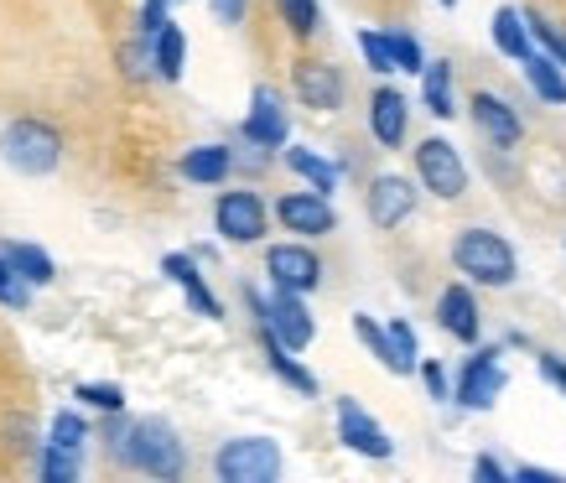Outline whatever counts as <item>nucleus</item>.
Masks as SVG:
<instances>
[{
	"label": "nucleus",
	"instance_id": "3",
	"mask_svg": "<svg viewBox=\"0 0 566 483\" xmlns=\"http://www.w3.org/2000/svg\"><path fill=\"white\" fill-rule=\"evenodd\" d=\"M244 302H250V312L260 317V328L271 333L281 348L302 354V348L317 338V323H312V312H307V302H302V292H281V286H275V296L265 302V296L250 286V292H244Z\"/></svg>",
	"mask_w": 566,
	"mask_h": 483
},
{
	"label": "nucleus",
	"instance_id": "42",
	"mask_svg": "<svg viewBox=\"0 0 566 483\" xmlns=\"http://www.w3.org/2000/svg\"><path fill=\"white\" fill-rule=\"evenodd\" d=\"M473 479L504 483V479H510V468H499V463H494V458H479V463H473Z\"/></svg>",
	"mask_w": 566,
	"mask_h": 483
},
{
	"label": "nucleus",
	"instance_id": "4",
	"mask_svg": "<svg viewBox=\"0 0 566 483\" xmlns=\"http://www.w3.org/2000/svg\"><path fill=\"white\" fill-rule=\"evenodd\" d=\"M0 151H6V161H11L17 172L48 177V172H57V161H63V136H57L48 120H11L6 136H0Z\"/></svg>",
	"mask_w": 566,
	"mask_h": 483
},
{
	"label": "nucleus",
	"instance_id": "7",
	"mask_svg": "<svg viewBox=\"0 0 566 483\" xmlns=\"http://www.w3.org/2000/svg\"><path fill=\"white\" fill-rule=\"evenodd\" d=\"M213 224L229 244H255L265 234V198L250 188H234V192H219L213 203Z\"/></svg>",
	"mask_w": 566,
	"mask_h": 483
},
{
	"label": "nucleus",
	"instance_id": "29",
	"mask_svg": "<svg viewBox=\"0 0 566 483\" xmlns=\"http://www.w3.org/2000/svg\"><path fill=\"white\" fill-rule=\"evenodd\" d=\"M0 307H11V312H27V307H32V281L21 276V271L6 255H0Z\"/></svg>",
	"mask_w": 566,
	"mask_h": 483
},
{
	"label": "nucleus",
	"instance_id": "15",
	"mask_svg": "<svg viewBox=\"0 0 566 483\" xmlns=\"http://www.w3.org/2000/svg\"><path fill=\"white\" fill-rule=\"evenodd\" d=\"M406 120H411V104L400 88H375V99H369V130H375L379 146H400L406 140Z\"/></svg>",
	"mask_w": 566,
	"mask_h": 483
},
{
	"label": "nucleus",
	"instance_id": "39",
	"mask_svg": "<svg viewBox=\"0 0 566 483\" xmlns=\"http://www.w3.org/2000/svg\"><path fill=\"white\" fill-rule=\"evenodd\" d=\"M208 6H213V17H219L223 27H240L244 11H250V0H208Z\"/></svg>",
	"mask_w": 566,
	"mask_h": 483
},
{
	"label": "nucleus",
	"instance_id": "12",
	"mask_svg": "<svg viewBox=\"0 0 566 483\" xmlns=\"http://www.w3.org/2000/svg\"><path fill=\"white\" fill-rule=\"evenodd\" d=\"M275 219L292 229V234H333V224H338V213H333V203H327V192H286L281 203H275Z\"/></svg>",
	"mask_w": 566,
	"mask_h": 483
},
{
	"label": "nucleus",
	"instance_id": "26",
	"mask_svg": "<svg viewBox=\"0 0 566 483\" xmlns=\"http://www.w3.org/2000/svg\"><path fill=\"white\" fill-rule=\"evenodd\" d=\"M421 99H427V109L437 120H452V115H458V109H452V69H447V63H427V69H421Z\"/></svg>",
	"mask_w": 566,
	"mask_h": 483
},
{
	"label": "nucleus",
	"instance_id": "32",
	"mask_svg": "<svg viewBox=\"0 0 566 483\" xmlns=\"http://www.w3.org/2000/svg\"><path fill=\"white\" fill-rule=\"evenodd\" d=\"M385 48H390L395 73H421V69H427V57H421V42H416L411 32H385Z\"/></svg>",
	"mask_w": 566,
	"mask_h": 483
},
{
	"label": "nucleus",
	"instance_id": "40",
	"mask_svg": "<svg viewBox=\"0 0 566 483\" xmlns=\"http://www.w3.org/2000/svg\"><path fill=\"white\" fill-rule=\"evenodd\" d=\"M167 6H156V0H146V11H140V36H156L161 27H167Z\"/></svg>",
	"mask_w": 566,
	"mask_h": 483
},
{
	"label": "nucleus",
	"instance_id": "19",
	"mask_svg": "<svg viewBox=\"0 0 566 483\" xmlns=\"http://www.w3.org/2000/svg\"><path fill=\"white\" fill-rule=\"evenodd\" d=\"M182 63H188V36H182L177 21H167V27L151 36V69L161 73L167 84H177V78H182Z\"/></svg>",
	"mask_w": 566,
	"mask_h": 483
},
{
	"label": "nucleus",
	"instance_id": "35",
	"mask_svg": "<svg viewBox=\"0 0 566 483\" xmlns=\"http://www.w3.org/2000/svg\"><path fill=\"white\" fill-rule=\"evenodd\" d=\"M354 333H359V344L369 348L385 369H390V338H385V328H379L375 317H364V312H359V317H354Z\"/></svg>",
	"mask_w": 566,
	"mask_h": 483
},
{
	"label": "nucleus",
	"instance_id": "25",
	"mask_svg": "<svg viewBox=\"0 0 566 483\" xmlns=\"http://www.w3.org/2000/svg\"><path fill=\"white\" fill-rule=\"evenodd\" d=\"M0 255L17 265L21 276L32 281V286H48L52 276H57V265H52V255L48 250H36V244H21V240H11V244H0Z\"/></svg>",
	"mask_w": 566,
	"mask_h": 483
},
{
	"label": "nucleus",
	"instance_id": "23",
	"mask_svg": "<svg viewBox=\"0 0 566 483\" xmlns=\"http://www.w3.org/2000/svg\"><path fill=\"white\" fill-rule=\"evenodd\" d=\"M494 48L504 52V57H515V63H525L535 52V42H531V32H525V17L520 11H494Z\"/></svg>",
	"mask_w": 566,
	"mask_h": 483
},
{
	"label": "nucleus",
	"instance_id": "45",
	"mask_svg": "<svg viewBox=\"0 0 566 483\" xmlns=\"http://www.w3.org/2000/svg\"><path fill=\"white\" fill-rule=\"evenodd\" d=\"M437 6H458V0H437Z\"/></svg>",
	"mask_w": 566,
	"mask_h": 483
},
{
	"label": "nucleus",
	"instance_id": "1",
	"mask_svg": "<svg viewBox=\"0 0 566 483\" xmlns=\"http://www.w3.org/2000/svg\"><path fill=\"white\" fill-rule=\"evenodd\" d=\"M115 458L130 468H140V473H151V479H182V468H188V452H182V442H177V432L161 421V416H146V421H130L120 437V448H115Z\"/></svg>",
	"mask_w": 566,
	"mask_h": 483
},
{
	"label": "nucleus",
	"instance_id": "2",
	"mask_svg": "<svg viewBox=\"0 0 566 483\" xmlns=\"http://www.w3.org/2000/svg\"><path fill=\"white\" fill-rule=\"evenodd\" d=\"M452 265L473 276L479 286H510L515 281V250L494 229H463L452 240Z\"/></svg>",
	"mask_w": 566,
	"mask_h": 483
},
{
	"label": "nucleus",
	"instance_id": "14",
	"mask_svg": "<svg viewBox=\"0 0 566 483\" xmlns=\"http://www.w3.org/2000/svg\"><path fill=\"white\" fill-rule=\"evenodd\" d=\"M292 84H296V99L307 104V109H338L344 104V73L333 69V63H296L292 73Z\"/></svg>",
	"mask_w": 566,
	"mask_h": 483
},
{
	"label": "nucleus",
	"instance_id": "22",
	"mask_svg": "<svg viewBox=\"0 0 566 483\" xmlns=\"http://www.w3.org/2000/svg\"><path fill=\"white\" fill-rule=\"evenodd\" d=\"M260 344H265V359H271V369H275V375H281V380L292 385V390H302V396H317V375L296 364V354H292V348H281V344H275V338H271V333H265V328H260Z\"/></svg>",
	"mask_w": 566,
	"mask_h": 483
},
{
	"label": "nucleus",
	"instance_id": "44",
	"mask_svg": "<svg viewBox=\"0 0 566 483\" xmlns=\"http://www.w3.org/2000/svg\"><path fill=\"white\" fill-rule=\"evenodd\" d=\"M156 6H167V11H172V6H177V0H156Z\"/></svg>",
	"mask_w": 566,
	"mask_h": 483
},
{
	"label": "nucleus",
	"instance_id": "5",
	"mask_svg": "<svg viewBox=\"0 0 566 483\" xmlns=\"http://www.w3.org/2000/svg\"><path fill=\"white\" fill-rule=\"evenodd\" d=\"M213 473L223 483H275L281 479V448L271 437H234L213 458Z\"/></svg>",
	"mask_w": 566,
	"mask_h": 483
},
{
	"label": "nucleus",
	"instance_id": "33",
	"mask_svg": "<svg viewBox=\"0 0 566 483\" xmlns=\"http://www.w3.org/2000/svg\"><path fill=\"white\" fill-rule=\"evenodd\" d=\"M275 11H281V21L292 27V36H312L317 32V21H323L317 0H275Z\"/></svg>",
	"mask_w": 566,
	"mask_h": 483
},
{
	"label": "nucleus",
	"instance_id": "34",
	"mask_svg": "<svg viewBox=\"0 0 566 483\" xmlns=\"http://www.w3.org/2000/svg\"><path fill=\"white\" fill-rule=\"evenodd\" d=\"M73 396L84 400V406H94V411H104V416H120L125 411V390H120V385H78Z\"/></svg>",
	"mask_w": 566,
	"mask_h": 483
},
{
	"label": "nucleus",
	"instance_id": "9",
	"mask_svg": "<svg viewBox=\"0 0 566 483\" xmlns=\"http://www.w3.org/2000/svg\"><path fill=\"white\" fill-rule=\"evenodd\" d=\"M265 276L281 292H312L323 281V260L312 255V244H271L265 250Z\"/></svg>",
	"mask_w": 566,
	"mask_h": 483
},
{
	"label": "nucleus",
	"instance_id": "10",
	"mask_svg": "<svg viewBox=\"0 0 566 483\" xmlns=\"http://www.w3.org/2000/svg\"><path fill=\"white\" fill-rule=\"evenodd\" d=\"M364 203H369V219H375V229H400L416 213L411 177H400V172L375 177V182H369V192H364Z\"/></svg>",
	"mask_w": 566,
	"mask_h": 483
},
{
	"label": "nucleus",
	"instance_id": "8",
	"mask_svg": "<svg viewBox=\"0 0 566 483\" xmlns=\"http://www.w3.org/2000/svg\"><path fill=\"white\" fill-rule=\"evenodd\" d=\"M499 396H504V364H499V348H479V354L463 364L452 400H458L463 411H489Z\"/></svg>",
	"mask_w": 566,
	"mask_h": 483
},
{
	"label": "nucleus",
	"instance_id": "11",
	"mask_svg": "<svg viewBox=\"0 0 566 483\" xmlns=\"http://www.w3.org/2000/svg\"><path fill=\"white\" fill-rule=\"evenodd\" d=\"M338 442H344V448H354L359 458H390V452H395L390 432H385L375 416L364 411L359 400H338Z\"/></svg>",
	"mask_w": 566,
	"mask_h": 483
},
{
	"label": "nucleus",
	"instance_id": "37",
	"mask_svg": "<svg viewBox=\"0 0 566 483\" xmlns=\"http://www.w3.org/2000/svg\"><path fill=\"white\" fill-rule=\"evenodd\" d=\"M416 375H421V385H427L431 400H452V390H447V369L437 359H416Z\"/></svg>",
	"mask_w": 566,
	"mask_h": 483
},
{
	"label": "nucleus",
	"instance_id": "38",
	"mask_svg": "<svg viewBox=\"0 0 566 483\" xmlns=\"http://www.w3.org/2000/svg\"><path fill=\"white\" fill-rule=\"evenodd\" d=\"M120 63L130 78H146V69H151V36H140V42H130V48H120Z\"/></svg>",
	"mask_w": 566,
	"mask_h": 483
},
{
	"label": "nucleus",
	"instance_id": "41",
	"mask_svg": "<svg viewBox=\"0 0 566 483\" xmlns=\"http://www.w3.org/2000/svg\"><path fill=\"white\" fill-rule=\"evenodd\" d=\"M535 364H541V375H546V380L556 385V390H566V364L556 359V354H541V359H535Z\"/></svg>",
	"mask_w": 566,
	"mask_h": 483
},
{
	"label": "nucleus",
	"instance_id": "21",
	"mask_svg": "<svg viewBox=\"0 0 566 483\" xmlns=\"http://www.w3.org/2000/svg\"><path fill=\"white\" fill-rule=\"evenodd\" d=\"M525 78H531V88L546 104H566V69L556 63V57H546V52H531V57H525Z\"/></svg>",
	"mask_w": 566,
	"mask_h": 483
},
{
	"label": "nucleus",
	"instance_id": "28",
	"mask_svg": "<svg viewBox=\"0 0 566 483\" xmlns=\"http://www.w3.org/2000/svg\"><path fill=\"white\" fill-rule=\"evenodd\" d=\"M520 17H525V32H531V42H541V52H546V57H556V63L566 69V32H562V27H551L541 11H520Z\"/></svg>",
	"mask_w": 566,
	"mask_h": 483
},
{
	"label": "nucleus",
	"instance_id": "18",
	"mask_svg": "<svg viewBox=\"0 0 566 483\" xmlns=\"http://www.w3.org/2000/svg\"><path fill=\"white\" fill-rule=\"evenodd\" d=\"M161 271L182 286V296H188V307L198 312V317H223L219 296L208 292V281L198 276V260H192V255H167V260H161Z\"/></svg>",
	"mask_w": 566,
	"mask_h": 483
},
{
	"label": "nucleus",
	"instance_id": "17",
	"mask_svg": "<svg viewBox=\"0 0 566 483\" xmlns=\"http://www.w3.org/2000/svg\"><path fill=\"white\" fill-rule=\"evenodd\" d=\"M468 109H473V125H479L494 146H515L520 130H525V125H520V115L499 99V94H473V104H468Z\"/></svg>",
	"mask_w": 566,
	"mask_h": 483
},
{
	"label": "nucleus",
	"instance_id": "30",
	"mask_svg": "<svg viewBox=\"0 0 566 483\" xmlns=\"http://www.w3.org/2000/svg\"><path fill=\"white\" fill-rule=\"evenodd\" d=\"M36 468H42V479H48V483H73V479H78V452L48 442V448H42V458H36Z\"/></svg>",
	"mask_w": 566,
	"mask_h": 483
},
{
	"label": "nucleus",
	"instance_id": "16",
	"mask_svg": "<svg viewBox=\"0 0 566 483\" xmlns=\"http://www.w3.org/2000/svg\"><path fill=\"white\" fill-rule=\"evenodd\" d=\"M437 323H442L458 344H479V302H473V292L468 286H447L442 302H437Z\"/></svg>",
	"mask_w": 566,
	"mask_h": 483
},
{
	"label": "nucleus",
	"instance_id": "36",
	"mask_svg": "<svg viewBox=\"0 0 566 483\" xmlns=\"http://www.w3.org/2000/svg\"><path fill=\"white\" fill-rule=\"evenodd\" d=\"M359 52H364V63H369L375 73H395L390 48H385V36L379 32H359Z\"/></svg>",
	"mask_w": 566,
	"mask_h": 483
},
{
	"label": "nucleus",
	"instance_id": "27",
	"mask_svg": "<svg viewBox=\"0 0 566 483\" xmlns=\"http://www.w3.org/2000/svg\"><path fill=\"white\" fill-rule=\"evenodd\" d=\"M385 338H390V375H416V359H421V348H416L411 323H400V317H395L390 328H385Z\"/></svg>",
	"mask_w": 566,
	"mask_h": 483
},
{
	"label": "nucleus",
	"instance_id": "13",
	"mask_svg": "<svg viewBox=\"0 0 566 483\" xmlns=\"http://www.w3.org/2000/svg\"><path fill=\"white\" fill-rule=\"evenodd\" d=\"M244 140L260 146V151H281V146H286V109L275 99V88H265V84L255 88L250 115H244Z\"/></svg>",
	"mask_w": 566,
	"mask_h": 483
},
{
	"label": "nucleus",
	"instance_id": "43",
	"mask_svg": "<svg viewBox=\"0 0 566 483\" xmlns=\"http://www.w3.org/2000/svg\"><path fill=\"white\" fill-rule=\"evenodd\" d=\"M510 479H531V483H562V473H551V468H520Z\"/></svg>",
	"mask_w": 566,
	"mask_h": 483
},
{
	"label": "nucleus",
	"instance_id": "24",
	"mask_svg": "<svg viewBox=\"0 0 566 483\" xmlns=\"http://www.w3.org/2000/svg\"><path fill=\"white\" fill-rule=\"evenodd\" d=\"M286 167H292L302 182H312V192H333V188H338V167H333V161H323L317 151H307V146H286Z\"/></svg>",
	"mask_w": 566,
	"mask_h": 483
},
{
	"label": "nucleus",
	"instance_id": "31",
	"mask_svg": "<svg viewBox=\"0 0 566 483\" xmlns=\"http://www.w3.org/2000/svg\"><path fill=\"white\" fill-rule=\"evenodd\" d=\"M48 442H57V448H73V452H84L88 442V421L78 411H57L52 416V427H48Z\"/></svg>",
	"mask_w": 566,
	"mask_h": 483
},
{
	"label": "nucleus",
	"instance_id": "6",
	"mask_svg": "<svg viewBox=\"0 0 566 483\" xmlns=\"http://www.w3.org/2000/svg\"><path fill=\"white\" fill-rule=\"evenodd\" d=\"M416 177L437 198H463V188H468V167H463V156H458V146L437 136L416 146Z\"/></svg>",
	"mask_w": 566,
	"mask_h": 483
},
{
	"label": "nucleus",
	"instance_id": "20",
	"mask_svg": "<svg viewBox=\"0 0 566 483\" xmlns=\"http://www.w3.org/2000/svg\"><path fill=\"white\" fill-rule=\"evenodd\" d=\"M229 167H234L229 146H192V151L182 156V177H188V182H203V188L223 182V177H229Z\"/></svg>",
	"mask_w": 566,
	"mask_h": 483
}]
</instances>
